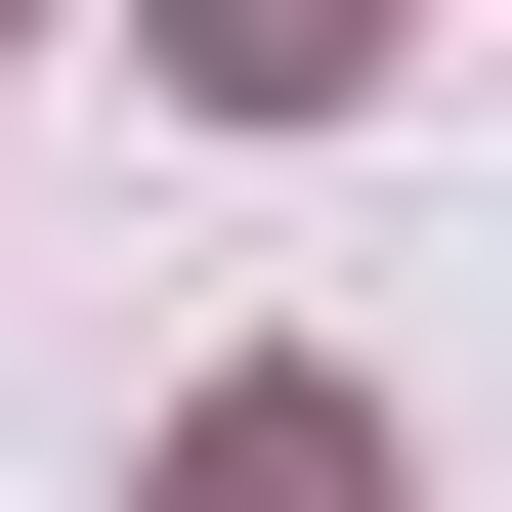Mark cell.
I'll return each mask as SVG.
<instances>
[{
    "instance_id": "1",
    "label": "cell",
    "mask_w": 512,
    "mask_h": 512,
    "mask_svg": "<svg viewBox=\"0 0 512 512\" xmlns=\"http://www.w3.org/2000/svg\"><path fill=\"white\" fill-rule=\"evenodd\" d=\"M171 512H384V427H342V384H214V427H171Z\"/></svg>"
},
{
    "instance_id": "2",
    "label": "cell",
    "mask_w": 512,
    "mask_h": 512,
    "mask_svg": "<svg viewBox=\"0 0 512 512\" xmlns=\"http://www.w3.org/2000/svg\"><path fill=\"white\" fill-rule=\"evenodd\" d=\"M342 43H384V0H171V86H342Z\"/></svg>"
}]
</instances>
